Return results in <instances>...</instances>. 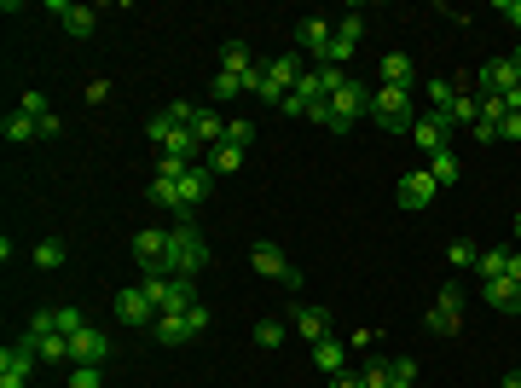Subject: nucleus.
<instances>
[{
    "label": "nucleus",
    "mask_w": 521,
    "mask_h": 388,
    "mask_svg": "<svg viewBox=\"0 0 521 388\" xmlns=\"http://www.w3.org/2000/svg\"><path fill=\"white\" fill-rule=\"evenodd\" d=\"M371 116L382 122L388 134H411L417 128V110H411V88H371Z\"/></svg>",
    "instance_id": "obj_1"
},
{
    "label": "nucleus",
    "mask_w": 521,
    "mask_h": 388,
    "mask_svg": "<svg viewBox=\"0 0 521 388\" xmlns=\"http://www.w3.org/2000/svg\"><path fill=\"white\" fill-rule=\"evenodd\" d=\"M145 296L157 301V313L197 308V290H191V279H180V273H145Z\"/></svg>",
    "instance_id": "obj_2"
},
{
    "label": "nucleus",
    "mask_w": 521,
    "mask_h": 388,
    "mask_svg": "<svg viewBox=\"0 0 521 388\" xmlns=\"http://www.w3.org/2000/svg\"><path fill=\"white\" fill-rule=\"evenodd\" d=\"M174 232V249H169V273H180V279H197L203 267H209V244H203L197 226H169Z\"/></svg>",
    "instance_id": "obj_3"
},
{
    "label": "nucleus",
    "mask_w": 521,
    "mask_h": 388,
    "mask_svg": "<svg viewBox=\"0 0 521 388\" xmlns=\"http://www.w3.org/2000/svg\"><path fill=\"white\" fill-rule=\"evenodd\" d=\"M360 116H371V88L348 76V81H342V88L331 93V128H336V134H348Z\"/></svg>",
    "instance_id": "obj_4"
},
{
    "label": "nucleus",
    "mask_w": 521,
    "mask_h": 388,
    "mask_svg": "<svg viewBox=\"0 0 521 388\" xmlns=\"http://www.w3.org/2000/svg\"><path fill=\"white\" fill-rule=\"evenodd\" d=\"M429 337H458L463 330V290L458 284H441V296H434V308H429Z\"/></svg>",
    "instance_id": "obj_5"
},
{
    "label": "nucleus",
    "mask_w": 521,
    "mask_h": 388,
    "mask_svg": "<svg viewBox=\"0 0 521 388\" xmlns=\"http://www.w3.org/2000/svg\"><path fill=\"white\" fill-rule=\"evenodd\" d=\"M169 249H174V232H162V226L133 232V261H140L145 273H169Z\"/></svg>",
    "instance_id": "obj_6"
},
{
    "label": "nucleus",
    "mask_w": 521,
    "mask_h": 388,
    "mask_svg": "<svg viewBox=\"0 0 521 388\" xmlns=\"http://www.w3.org/2000/svg\"><path fill=\"white\" fill-rule=\"evenodd\" d=\"M360 41H365V18H360V12H348V18H342L336 30H331V47H324V64H336V70H342V64L353 59V47H360Z\"/></svg>",
    "instance_id": "obj_7"
},
{
    "label": "nucleus",
    "mask_w": 521,
    "mask_h": 388,
    "mask_svg": "<svg viewBox=\"0 0 521 388\" xmlns=\"http://www.w3.org/2000/svg\"><path fill=\"white\" fill-rule=\"evenodd\" d=\"M35 365H41V359H35L30 342H12V348H0V388H23Z\"/></svg>",
    "instance_id": "obj_8"
},
{
    "label": "nucleus",
    "mask_w": 521,
    "mask_h": 388,
    "mask_svg": "<svg viewBox=\"0 0 521 388\" xmlns=\"http://www.w3.org/2000/svg\"><path fill=\"white\" fill-rule=\"evenodd\" d=\"M111 308H116V319H122L128 330H140V325H151V319H157V301L145 296V284H133V290H116V301H111Z\"/></svg>",
    "instance_id": "obj_9"
},
{
    "label": "nucleus",
    "mask_w": 521,
    "mask_h": 388,
    "mask_svg": "<svg viewBox=\"0 0 521 388\" xmlns=\"http://www.w3.org/2000/svg\"><path fill=\"white\" fill-rule=\"evenodd\" d=\"M250 261H255V273H267V279H279L284 290H301V273L284 261V249L279 244H255L250 249Z\"/></svg>",
    "instance_id": "obj_10"
},
{
    "label": "nucleus",
    "mask_w": 521,
    "mask_h": 388,
    "mask_svg": "<svg viewBox=\"0 0 521 388\" xmlns=\"http://www.w3.org/2000/svg\"><path fill=\"white\" fill-rule=\"evenodd\" d=\"M111 359V342H105V330H76L70 337V365H105Z\"/></svg>",
    "instance_id": "obj_11"
},
{
    "label": "nucleus",
    "mask_w": 521,
    "mask_h": 388,
    "mask_svg": "<svg viewBox=\"0 0 521 388\" xmlns=\"http://www.w3.org/2000/svg\"><path fill=\"white\" fill-rule=\"evenodd\" d=\"M411 140H417L423 151H429V157H441V151H452V122L446 116H417V128H411Z\"/></svg>",
    "instance_id": "obj_12"
},
{
    "label": "nucleus",
    "mask_w": 521,
    "mask_h": 388,
    "mask_svg": "<svg viewBox=\"0 0 521 388\" xmlns=\"http://www.w3.org/2000/svg\"><path fill=\"white\" fill-rule=\"evenodd\" d=\"M434 191H441V186H434V174H429V169H411V174L400 180V209H429Z\"/></svg>",
    "instance_id": "obj_13"
},
{
    "label": "nucleus",
    "mask_w": 521,
    "mask_h": 388,
    "mask_svg": "<svg viewBox=\"0 0 521 388\" xmlns=\"http://www.w3.org/2000/svg\"><path fill=\"white\" fill-rule=\"evenodd\" d=\"M510 88H521V76H516V64H510V59L481 64V99H504Z\"/></svg>",
    "instance_id": "obj_14"
},
{
    "label": "nucleus",
    "mask_w": 521,
    "mask_h": 388,
    "mask_svg": "<svg viewBox=\"0 0 521 388\" xmlns=\"http://www.w3.org/2000/svg\"><path fill=\"white\" fill-rule=\"evenodd\" d=\"M296 47L307 52V59L324 64V47H331V18H301V23H296Z\"/></svg>",
    "instance_id": "obj_15"
},
{
    "label": "nucleus",
    "mask_w": 521,
    "mask_h": 388,
    "mask_svg": "<svg viewBox=\"0 0 521 388\" xmlns=\"http://www.w3.org/2000/svg\"><path fill=\"white\" fill-rule=\"evenodd\" d=\"M52 12H59L64 35H76V41H87L93 23H99V12H93V6H76V0H52Z\"/></svg>",
    "instance_id": "obj_16"
},
{
    "label": "nucleus",
    "mask_w": 521,
    "mask_h": 388,
    "mask_svg": "<svg viewBox=\"0 0 521 388\" xmlns=\"http://www.w3.org/2000/svg\"><path fill=\"white\" fill-rule=\"evenodd\" d=\"M209 186H215L209 162H191V169L180 174V215H186V209H197V203L209 198Z\"/></svg>",
    "instance_id": "obj_17"
},
{
    "label": "nucleus",
    "mask_w": 521,
    "mask_h": 388,
    "mask_svg": "<svg viewBox=\"0 0 521 388\" xmlns=\"http://www.w3.org/2000/svg\"><path fill=\"white\" fill-rule=\"evenodd\" d=\"M23 342H30L35 359H47V365L70 359V337H59V330H23Z\"/></svg>",
    "instance_id": "obj_18"
},
{
    "label": "nucleus",
    "mask_w": 521,
    "mask_h": 388,
    "mask_svg": "<svg viewBox=\"0 0 521 388\" xmlns=\"http://www.w3.org/2000/svg\"><path fill=\"white\" fill-rule=\"evenodd\" d=\"M313 365H319L324 377H342V371H348V342L319 337V342H313Z\"/></svg>",
    "instance_id": "obj_19"
},
{
    "label": "nucleus",
    "mask_w": 521,
    "mask_h": 388,
    "mask_svg": "<svg viewBox=\"0 0 521 388\" xmlns=\"http://www.w3.org/2000/svg\"><path fill=\"white\" fill-rule=\"evenodd\" d=\"M481 296H487V308H498V313H521V284L516 279H481Z\"/></svg>",
    "instance_id": "obj_20"
},
{
    "label": "nucleus",
    "mask_w": 521,
    "mask_h": 388,
    "mask_svg": "<svg viewBox=\"0 0 521 388\" xmlns=\"http://www.w3.org/2000/svg\"><path fill=\"white\" fill-rule=\"evenodd\" d=\"M151 337H157L162 348H180V342H191L186 313H157V319H151Z\"/></svg>",
    "instance_id": "obj_21"
},
{
    "label": "nucleus",
    "mask_w": 521,
    "mask_h": 388,
    "mask_svg": "<svg viewBox=\"0 0 521 388\" xmlns=\"http://www.w3.org/2000/svg\"><path fill=\"white\" fill-rule=\"evenodd\" d=\"M296 337H301V342L331 337V313H324V308H296Z\"/></svg>",
    "instance_id": "obj_22"
},
{
    "label": "nucleus",
    "mask_w": 521,
    "mask_h": 388,
    "mask_svg": "<svg viewBox=\"0 0 521 388\" xmlns=\"http://www.w3.org/2000/svg\"><path fill=\"white\" fill-rule=\"evenodd\" d=\"M429 174H434V186H458L463 180V162H458V151H441V157H429Z\"/></svg>",
    "instance_id": "obj_23"
},
{
    "label": "nucleus",
    "mask_w": 521,
    "mask_h": 388,
    "mask_svg": "<svg viewBox=\"0 0 521 388\" xmlns=\"http://www.w3.org/2000/svg\"><path fill=\"white\" fill-rule=\"evenodd\" d=\"M191 128H197V140H203V151L226 145V122L215 116V110H197V122H191Z\"/></svg>",
    "instance_id": "obj_24"
},
{
    "label": "nucleus",
    "mask_w": 521,
    "mask_h": 388,
    "mask_svg": "<svg viewBox=\"0 0 521 388\" xmlns=\"http://www.w3.org/2000/svg\"><path fill=\"white\" fill-rule=\"evenodd\" d=\"M221 70H226V76H250V70H255V59H250V47H243V41H226V47H221Z\"/></svg>",
    "instance_id": "obj_25"
},
{
    "label": "nucleus",
    "mask_w": 521,
    "mask_h": 388,
    "mask_svg": "<svg viewBox=\"0 0 521 388\" xmlns=\"http://www.w3.org/2000/svg\"><path fill=\"white\" fill-rule=\"evenodd\" d=\"M382 81H388V88H411V81H417L406 52H388V59H382Z\"/></svg>",
    "instance_id": "obj_26"
},
{
    "label": "nucleus",
    "mask_w": 521,
    "mask_h": 388,
    "mask_svg": "<svg viewBox=\"0 0 521 388\" xmlns=\"http://www.w3.org/2000/svg\"><path fill=\"white\" fill-rule=\"evenodd\" d=\"M209 157V174H232V169H243V145H215V151H203Z\"/></svg>",
    "instance_id": "obj_27"
},
{
    "label": "nucleus",
    "mask_w": 521,
    "mask_h": 388,
    "mask_svg": "<svg viewBox=\"0 0 521 388\" xmlns=\"http://www.w3.org/2000/svg\"><path fill=\"white\" fill-rule=\"evenodd\" d=\"M243 93H250V88H243V76L215 70V81H209V99H215V105H232V99H243Z\"/></svg>",
    "instance_id": "obj_28"
},
{
    "label": "nucleus",
    "mask_w": 521,
    "mask_h": 388,
    "mask_svg": "<svg viewBox=\"0 0 521 388\" xmlns=\"http://www.w3.org/2000/svg\"><path fill=\"white\" fill-rule=\"evenodd\" d=\"M162 151H169V157H180V162H191V157L203 151V140H197V128H174V134H169V145H162Z\"/></svg>",
    "instance_id": "obj_29"
},
{
    "label": "nucleus",
    "mask_w": 521,
    "mask_h": 388,
    "mask_svg": "<svg viewBox=\"0 0 521 388\" xmlns=\"http://www.w3.org/2000/svg\"><path fill=\"white\" fill-rule=\"evenodd\" d=\"M0 134H6V140H12V145H23V140H41V128H35V122H30V116H23V110H12V116H6V122H0Z\"/></svg>",
    "instance_id": "obj_30"
},
{
    "label": "nucleus",
    "mask_w": 521,
    "mask_h": 388,
    "mask_svg": "<svg viewBox=\"0 0 521 388\" xmlns=\"http://www.w3.org/2000/svg\"><path fill=\"white\" fill-rule=\"evenodd\" d=\"M151 203H162V209H174V215H180V180L151 174Z\"/></svg>",
    "instance_id": "obj_31"
},
{
    "label": "nucleus",
    "mask_w": 521,
    "mask_h": 388,
    "mask_svg": "<svg viewBox=\"0 0 521 388\" xmlns=\"http://www.w3.org/2000/svg\"><path fill=\"white\" fill-rule=\"evenodd\" d=\"M52 313V330H59V337H76V330H87V313L81 308H47Z\"/></svg>",
    "instance_id": "obj_32"
},
{
    "label": "nucleus",
    "mask_w": 521,
    "mask_h": 388,
    "mask_svg": "<svg viewBox=\"0 0 521 388\" xmlns=\"http://www.w3.org/2000/svg\"><path fill=\"white\" fill-rule=\"evenodd\" d=\"M284 337H290L284 319H260V325H255V348H284Z\"/></svg>",
    "instance_id": "obj_33"
},
{
    "label": "nucleus",
    "mask_w": 521,
    "mask_h": 388,
    "mask_svg": "<svg viewBox=\"0 0 521 388\" xmlns=\"http://www.w3.org/2000/svg\"><path fill=\"white\" fill-rule=\"evenodd\" d=\"M64 255H70V249H64L59 238H41V244H35V267H47V273L64 267Z\"/></svg>",
    "instance_id": "obj_34"
},
{
    "label": "nucleus",
    "mask_w": 521,
    "mask_h": 388,
    "mask_svg": "<svg viewBox=\"0 0 521 388\" xmlns=\"http://www.w3.org/2000/svg\"><path fill=\"white\" fill-rule=\"evenodd\" d=\"M504 261H510V249H481L475 273H481V279H504Z\"/></svg>",
    "instance_id": "obj_35"
},
{
    "label": "nucleus",
    "mask_w": 521,
    "mask_h": 388,
    "mask_svg": "<svg viewBox=\"0 0 521 388\" xmlns=\"http://www.w3.org/2000/svg\"><path fill=\"white\" fill-rule=\"evenodd\" d=\"M475 116H481V99H470V93H458V99H452V110H446L452 128H458V122H475Z\"/></svg>",
    "instance_id": "obj_36"
},
{
    "label": "nucleus",
    "mask_w": 521,
    "mask_h": 388,
    "mask_svg": "<svg viewBox=\"0 0 521 388\" xmlns=\"http://www.w3.org/2000/svg\"><path fill=\"white\" fill-rule=\"evenodd\" d=\"M446 261H452V267L463 273V267H475V261H481V249H475L470 238H458V244H446Z\"/></svg>",
    "instance_id": "obj_37"
},
{
    "label": "nucleus",
    "mask_w": 521,
    "mask_h": 388,
    "mask_svg": "<svg viewBox=\"0 0 521 388\" xmlns=\"http://www.w3.org/2000/svg\"><path fill=\"white\" fill-rule=\"evenodd\" d=\"M360 377H365V388H394V365H388V359H371Z\"/></svg>",
    "instance_id": "obj_38"
},
{
    "label": "nucleus",
    "mask_w": 521,
    "mask_h": 388,
    "mask_svg": "<svg viewBox=\"0 0 521 388\" xmlns=\"http://www.w3.org/2000/svg\"><path fill=\"white\" fill-rule=\"evenodd\" d=\"M18 110H23V116H30V122L52 116V105H47V93H41V88H30V93H23V99H18Z\"/></svg>",
    "instance_id": "obj_39"
},
{
    "label": "nucleus",
    "mask_w": 521,
    "mask_h": 388,
    "mask_svg": "<svg viewBox=\"0 0 521 388\" xmlns=\"http://www.w3.org/2000/svg\"><path fill=\"white\" fill-rule=\"evenodd\" d=\"M452 99H458V88H452V81H429V105H434V116H446Z\"/></svg>",
    "instance_id": "obj_40"
},
{
    "label": "nucleus",
    "mask_w": 521,
    "mask_h": 388,
    "mask_svg": "<svg viewBox=\"0 0 521 388\" xmlns=\"http://www.w3.org/2000/svg\"><path fill=\"white\" fill-rule=\"evenodd\" d=\"M394 365V388H417V359H388Z\"/></svg>",
    "instance_id": "obj_41"
},
{
    "label": "nucleus",
    "mask_w": 521,
    "mask_h": 388,
    "mask_svg": "<svg viewBox=\"0 0 521 388\" xmlns=\"http://www.w3.org/2000/svg\"><path fill=\"white\" fill-rule=\"evenodd\" d=\"M145 134H151V145H169V134H174V122H169V116H162V110H157V116H151V122H145Z\"/></svg>",
    "instance_id": "obj_42"
},
{
    "label": "nucleus",
    "mask_w": 521,
    "mask_h": 388,
    "mask_svg": "<svg viewBox=\"0 0 521 388\" xmlns=\"http://www.w3.org/2000/svg\"><path fill=\"white\" fill-rule=\"evenodd\" d=\"M99 371L105 365H70V388H99Z\"/></svg>",
    "instance_id": "obj_43"
},
{
    "label": "nucleus",
    "mask_w": 521,
    "mask_h": 388,
    "mask_svg": "<svg viewBox=\"0 0 521 388\" xmlns=\"http://www.w3.org/2000/svg\"><path fill=\"white\" fill-rule=\"evenodd\" d=\"M186 325H191V337H203V330H209L215 319H209V308H203V301H197V308H186Z\"/></svg>",
    "instance_id": "obj_44"
},
{
    "label": "nucleus",
    "mask_w": 521,
    "mask_h": 388,
    "mask_svg": "<svg viewBox=\"0 0 521 388\" xmlns=\"http://www.w3.org/2000/svg\"><path fill=\"white\" fill-rule=\"evenodd\" d=\"M226 140H232V145H243V151H250V140H255V128H250V122H226Z\"/></svg>",
    "instance_id": "obj_45"
},
{
    "label": "nucleus",
    "mask_w": 521,
    "mask_h": 388,
    "mask_svg": "<svg viewBox=\"0 0 521 388\" xmlns=\"http://www.w3.org/2000/svg\"><path fill=\"white\" fill-rule=\"evenodd\" d=\"M498 140H521V110H510V116L498 122Z\"/></svg>",
    "instance_id": "obj_46"
},
{
    "label": "nucleus",
    "mask_w": 521,
    "mask_h": 388,
    "mask_svg": "<svg viewBox=\"0 0 521 388\" xmlns=\"http://www.w3.org/2000/svg\"><path fill=\"white\" fill-rule=\"evenodd\" d=\"M279 110H284V116H313V105H307V99H301V93H290V99H284Z\"/></svg>",
    "instance_id": "obj_47"
},
{
    "label": "nucleus",
    "mask_w": 521,
    "mask_h": 388,
    "mask_svg": "<svg viewBox=\"0 0 521 388\" xmlns=\"http://www.w3.org/2000/svg\"><path fill=\"white\" fill-rule=\"evenodd\" d=\"M35 128H41V140H59V134H64V122H59V110H52V116H41V122H35Z\"/></svg>",
    "instance_id": "obj_48"
},
{
    "label": "nucleus",
    "mask_w": 521,
    "mask_h": 388,
    "mask_svg": "<svg viewBox=\"0 0 521 388\" xmlns=\"http://www.w3.org/2000/svg\"><path fill=\"white\" fill-rule=\"evenodd\" d=\"M504 279H516V284H521V249H510V261H504Z\"/></svg>",
    "instance_id": "obj_49"
},
{
    "label": "nucleus",
    "mask_w": 521,
    "mask_h": 388,
    "mask_svg": "<svg viewBox=\"0 0 521 388\" xmlns=\"http://www.w3.org/2000/svg\"><path fill=\"white\" fill-rule=\"evenodd\" d=\"M498 12H504V18H510L516 30H521V0H498Z\"/></svg>",
    "instance_id": "obj_50"
},
{
    "label": "nucleus",
    "mask_w": 521,
    "mask_h": 388,
    "mask_svg": "<svg viewBox=\"0 0 521 388\" xmlns=\"http://www.w3.org/2000/svg\"><path fill=\"white\" fill-rule=\"evenodd\" d=\"M331 388H365V377H348V371H342V377H331Z\"/></svg>",
    "instance_id": "obj_51"
},
{
    "label": "nucleus",
    "mask_w": 521,
    "mask_h": 388,
    "mask_svg": "<svg viewBox=\"0 0 521 388\" xmlns=\"http://www.w3.org/2000/svg\"><path fill=\"white\" fill-rule=\"evenodd\" d=\"M498 388H521V371H510V377H504V383H498Z\"/></svg>",
    "instance_id": "obj_52"
},
{
    "label": "nucleus",
    "mask_w": 521,
    "mask_h": 388,
    "mask_svg": "<svg viewBox=\"0 0 521 388\" xmlns=\"http://www.w3.org/2000/svg\"><path fill=\"white\" fill-rule=\"evenodd\" d=\"M510 64H516V76H521V52H516V59H510Z\"/></svg>",
    "instance_id": "obj_53"
},
{
    "label": "nucleus",
    "mask_w": 521,
    "mask_h": 388,
    "mask_svg": "<svg viewBox=\"0 0 521 388\" xmlns=\"http://www.w3.org/2000/svg\"><path fill=\"white\" fill-rule=\"evenodd\" d=\"M516 238H521V215H516Z\"/></svg>",
    "instance_id": "obj_54"
}]
</instances>
